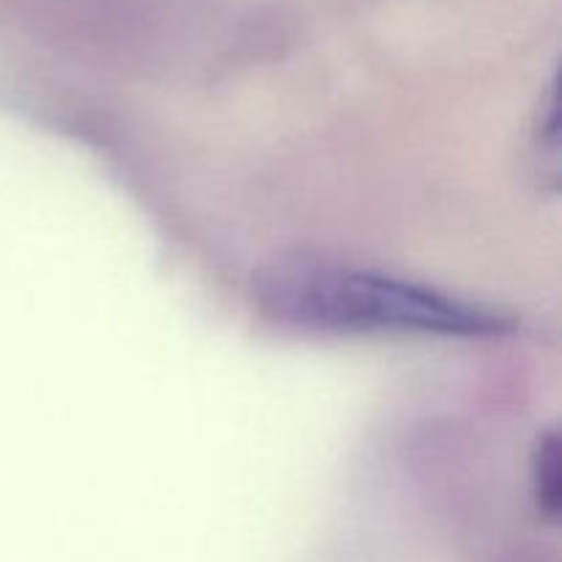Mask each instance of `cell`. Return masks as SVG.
I'll return each instance as SVG.
<instances>
[{"label": "cell", "mask_w": 562, "mask_h": 562, "mask_svg": "<svg viewBox=\"0 0 562 562\" xmlns=\"http://www.w3.org/2000/svg\"><path fill=\"white\" fill-rule=\"evenodd\" d=\"M258 302L278 322L318 333L488 335L499 318L428 285L371 269L291 261L258 278Z\"/></svg>", "instance_id": "cell-1"}, {"label": "cell", "mask_w": 562, "mask_h": 562, "mask_svg": "<svg viewBox=\"0 0 562 562\" xmlns=\"http://www.w3.org/2000/svg\"><path fill=\"white\" fill-rule=\"evenodd\" d=\"M532 486L538 505L547 510L549 519H554L560 508V442L554 434H543L538 439L532 456Z\"/></svg>", "instance_id": "cell-2"}, {"label": "cell", "mask_w": 562, "mask_h": 562, "mask_svg": "<svg viewBox=\"0 0 562 562\" xmlns=\"http://www.w3.org/2000/svg\"><path fill=\"white\" fill-rule=\"evenodd\" d=\"M536 154H547V168L552 170L554 181H558V110H554V97L549 93L547 104L538 110V119H536Z\"/></svg>", "instance_id": "cell-3"}]
</instances>
